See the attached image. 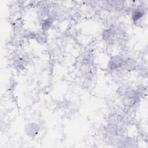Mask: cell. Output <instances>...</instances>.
<instances>
[{
    "mask_svg": "<svg viewBox=\"0 0 148 148\" xmlns=\"http://www.w3.org/2000/svg\"><path fill=\"white\" fill-rule=\"evenodd\" d=\"M124 62L123 59L120 56H114L110 58L108 63V66L110 70L118 69L124 64Z\"/></svg>",
    "mask_w": 148,
    "mask_h": 148,
    "instance_id": "6da1fadb",
    "label": "cell"
},
{
    "mask_svg": "<svg viewBox=\"0 0 148 148\" xmlns=\"http://www.w3.org/2000/svg\"><path fill=\"white\" fill-rule=\"evenodd\" d=\"M39 130V128L37 124L34 123L28 124L25 128V131H27V134L30 136H34L38 134Z\"/></svg>",
    "mask_w": 148,
    "mask_h": 148,
    "instance_id": "7a4b0ae2",
    "label": "cell"
},
{
    "mask_svg": "<svg viewBox=\"0 0 148 148\" xmlns=\"http://www.w3.org/2000/svg\"><path fill=\"white\" fill-rule=\"evenodd\" d=\"M144 12L141 9L135 10L132 14V18L134 22L138 21L143 17Z\"/></svg>",
    "mask_w": 148,
    "mask_h": 148,
    "instance_id": "3957f363",
    "label": "cell"
},
{
    "mask_svg": "<svg viewBox=\"0 0 148 148\" xmlns=\"http://www.w3.org/2000/svg\"><path fill=\"white\" fill-rule=\"evenodd\" d=\"M124 67L127 70H133L136 64L135 63V61L132 59H128L124 62Z\"/></svg>",
    "mask_w": 148,
    "mask_h": 148,
    "instance_id": "277c9868",
    "label": "cell"
},
{
    "mask_svg": "<svg viewBox=\"0 0 148 148\" xmlns=\"http://www.w3.org/2000/svg\"><path fill=\"white\" fill-rule=\"evenodd\" d=\"M53 22L51 18H46L43 23H42V29L44 30H47L49 28L51 23Z\"/></svg>",
    "mask_w": 148,
    "mask_h": 148,
    "instance_id": "5b68a950",
    "label": "cell"
}]
</instances>
